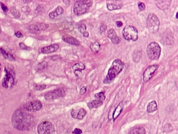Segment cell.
I'll use <instances>...</instances> for the list:
<instances>
[{
	"instance_id": "obj_1",
	"label": "cell",
	"mask_w": 178,
	"mask_h": 134,
	"mask_svg": "<svg viewBox=\"0 0 178 134\" xmlns=\"http://www.w3.org/2000/svg\"><path fill=\"white\" fill-rule=\"evenodd\" d=\"M12 125L19 131L29 130L33 126V117L21 109L16 110L12 119Z\"/></svg>"
},
{
	"instance_id": "obj_2",
	"label": "cell",
	"mask_w": 178,
	"mask_h": 134,
	"mask_svg": "<svg viewBox=\"0 0 178 134\" xmlns=\"http://www.w3.org/2000/svg\"><path fill=\"white\" fill-rule=\"evenodd\" d=\"M123 62L120 59H116L113 62L111 66L108 70V73L106 76L103 83L108 84L115 80V77L121 72L123 69Z\"/></svg>"
},
{
	"instance_id": "obj_3",
	"label": "cell",
	"mask_w": 178,
	"mask_h": 134,
	"mask_svg": "<svg viewBox=\"0 0 178 134\" xmlns=\"http://www.w3.org/2000/svg\"><path fill=\"white\" fill-rule=\"evenodd\" d=\"M93 4L92 1H86V0H79L76 2L73 12L76 15H82L87 12L89 8Z\"/></svg>"
},
{
	"instance_id": "obj_4",
	"label": "cell",
	"mask_w": 178,
	"mask_h": 134,
	"mask_svg": "<svg viewBox=\"0 0 178 134\" xmlns=\"http://www.w3.org/2000/svg\"><path fill=\"white\" fill-rule=\"evenodd\" d=\"M146 52L148 58L151 60H156L160 57L161 48L157 43L151 42L147 46Z\"/></svg>"
},
{
	"instance_id": "obj_5",
	"label": "cell",
	"mask_w": 178,
	"mask_h": 134,
	"mask_svg": "<svg viewBox=\"0 0 178 134\" xmlns=\"http://www.w3.org/2000/svg\"><path fill=\"white\" fill-rule=\"evenodd\" d=\"M146 23L148 31L151 33L156 34L158 32L159 27V20L155 14L153 13L148 14Z\"/></svg>"
},
{
	"instance_id": "obj_6",
	"label": "cell",
	"mask_w": 178,
	"mask_h": 134,
	"mask_svg": "<svg viewBox=\"0 0 178 134\" xmlns=\"http://www.w3.org/2000/svg\"><path fill=\"white\" fill-rule=\"evenodd\" d=\"M122 35L124 39L127 41L133 40L134 42L138 40V31L136 28L131 25L125 26L122 31Z\"/></svg>"
},
{
	"instance_id": "obj_7",
	"label": "cell",
	"mask_w": 178,
	"mask_h": 134,
	"mask_svg": "<svg viewBox=\"0 0 178 134\" xmlns=\"http://www.w3.org/2000/svg\"><path fill=\"white\" fill-rule=\"evenodd\" d=\"M5 71L6 72V74L2 80V85L5 88H12L14 83L15 73L13 70L7 68H5Z\"/></svg>"
},
{
	"instance_id": "obj_8",
	"label": "cell",
	"mask_w": 178,
	"mask_h": 134,
	"mask_svg": "<svg viewBox=\"0 0 178 134\" xmlns=\"http://www.w3.org/2000/svg\"><path fill=\"white\" fill-rule=\"evenodd\" d=\"M37 130L38 134H55V127L50 122H42L38 126Z\"/></svg>"
},
{
	"instance_id": "obj_9",
	"label": "cell",
	"mask_w": 178,
	"mask_h": 134,
	"mask_svg": "<svg viewBox=\"0 0 178 134\" xmlns=\"http://www.w3.org/2000/svg\"><path fill=\"white\" fill-rule=\"evenodd\" d=\"M24 108L29 112L38 111L42 108V102L39 100H31L25 104Z\"/></svg>"
},
{
	"instance_id": "obj_10",
	"label": "cell",
	"mask_w": 178,
	"mask_h": 134,
	"mask_svg": "<svg viewBox=\"0 0 178 134\" xmlns=\"http://www.w3.org/2000/svg\"><path fill=\"white\" fill-rule=\"evenodd\" d=\"M65 94L63 89L57 88L51 91L48 92L45 95V99L47 100H53L58 98L63 97Z\"/></svg>"
},
{
	"instance_id": "obj_11",
	"label": "cell",
	"mask_w": 178,
	"mask_h": 134,
	"mask_svg": "<svg viewBox=\"0 0 178 134\" xmlns=\"http://www.w3.org/2000/svg\"><path fill=\"white\" fill-rule=\"evenodd\" d=\"M158 65L154 64L149 66L147 68L143 74V81L144 82H147L152 78L155 71L158 68Z\"/></svg>"
},
{
	"instance_id": "obj_12",
	"label": "cell",
	"mask_w": 178,
	"mask_h": 134,
	"mask_svg": "<svg viewBox=\"0 0 178 134\" xmlns=\"http://www.w3.org/2000/svg\"><path fill=\"white\" fill-rule=\"evenodd\" d=\"M123 6V2L120 1H110L107 2V7L109 11L120 9Z\"/></svg>"
},
{
	"instance_id": "obj_13",
	"label": "cell",
	"mask_w": 178,
	"mask_h": 134,
	"mask_svg": "<svg viewBox=\"0 0 178 134\" xmlns=\"http://www.w3.org/2000/svg\"><path fill=\"white\" fill-rule=\"evenodd\" d=\"M59 48V46L57 44H52L51 45L43 47L41 50L42 54H50L57 51Z\"/></svg>"
},
{
	"instance_id": "obj_14",
	"label": "cell",
	"mask_w": 178,
	"mask_h": 134,
	"mask_svg": "<svg viewBox=\"0 0 178 134\" xmlns=\"http://www.w3.org/2000/svg\"><path fill=\"white\" fill-rule=\"evenodd\" d=\"M108 36L114 44H118L120 42V38L118 36L114 29H110L108 31Z\"/></svg>"
},
{
	"instance_id": "obj_15",
	"label": "cell",
	"mask_w": 178,
	"mask_h": 134,
	"mask_svg": "<svg viewBox=\"0 0 178 134\" xmlns=\"http://www.w3.org/2000/svg\"><path fill=\"white\" fill-rule=\"evenodd\" d=\"M49 27V25L45 23H35L31 25L29 27V29L31 31H44Z\"/></svg>"
},
{
	"instance_id": "obj_16",
	"label": "cell",
	"mask_w": 178,
	"mask_h": 134,
	"mask_svg": "<svg viewBox=\"0 0 178 134\" xmlns=\"http://www.w3.org/2000/svg\"><path fill=\"white\" fill-rule=\"evenodd\" d=\"M64 13V9L61 6H57L55 10L50 13L49 16L50 18L55 19L57 18L59 16L62 15Z\"/></svg>"
},
{
	"instance_id": "obj_17",
	"label": "cell",
	"mask_w": 178,
	"mask_h": 134,
	"mask_svg": "<svg viewBox=\"0 0 178 134\" xmlns=\"http://www.w3.org/2000/svg\"><path fill=\"white\" fill-rule=\"evenodd\" d=\"M62 40H63L65 42L70 44L71 45H73L79 46L80 44L79 42L76 38H74L73 37L70 36L68 35H65V36H63Z\"/></svg>"
},
{
	"instance_id": "obj_18",
	"label": "cell",
	"mask_w": 178,
	"mask_h": 134,
	"mask_svg": "<svg viewBox=\"0 0 178 134\" xmlns=\"http://www.w3.org/2000/svg\"><path fill=\"white\" fill-rule=\"evenodd\" d=\"M171 1H157L156 5L160 9H167L170 5Z\"/></svg>"
},
{
	"instance_id": "obj_19",
	"label": "cell",
	"mask_w": 178,
	"mask_h": 134,
	"mask_svg": "<svg viewBox=\"0 0 178 134\" xmlns=\"http://www.w3.org/2000/svg\"><path fill=\"white\" fill-rule=\"evenodd\" d=\"M103 104V101L97 99V100H93L90 102H89L87 104V105L89 109H92L93 108H97L98 107H100Z\"/></svg>"
},
{
	"instance_id": "obj_20",
	"label": "cell",
	"mask_w": 178,
	"mask_h": 134,
	"mask_svg": "<svg viewBox=\"0 0 178 134\" xmlns=\"http://www.w3.org/2000/svg\"><path fill=\"white\" fill-rule=\"evenodd\" d=\"M157 110V104L155 100H153L149 103L147 108V111L148 113L154 112Z\"/></svg>"
},
{
	"instance_id": "obj_21",
	"label": "cell",
	"mask_w": 178,
	"mask_h": 134,
	"mask_svg": "<svg viewBox=\"0 0 178 134\" xmlns=\"http://www.w3.org/2000/svg\"><path fill=\"white\" fill-rule=\"evenodd\" d=\"M129 134H146V131L144 127H138L133 129Z\"/></svg>"
},
{
	"instance_id": "obj_22",
	"label": "cell",
	"mask_w": 178,
	"mask_h": 134,
	"mask_svg": "<svg viewBox=\"0 0 178 134\" xmlns=\"http://www.w3.org/2000/svg\"><path fill=\"white\" fill-rule=\"evenodd\" d=\"M123 105H122V103L119 104V105H118L117 107V109L115 110V112H114V114H113V119H114V121H115V119H117V117L119 116V115L120 114L122 111L123 110Z\"/></svg>"
},
{
	"instance_id": "obj_23",
	"label": "cell",
	"mask_w": 178,
	"mask_h": 134,
	"mask_svg": "<svg viewBox=\"0 0 178 134\" xmlns=\"http://www.w3.org/2000/svg\"><path fill=\"white\" fill-rule=\"evenodd\" d=\"M1 52L2 54L3 55V57L7 59H9V60H13L14 59V57L9 52H7L5 50L1 48Z\"/></svg>"
},
{
	"instance_id": "obj_24",
	"label": "cell",
	"mask_w": 178,
	"mask_h": 134,
	"mask_svg": "<svg viewBox=\"0 0 178 134\" xmlns=\"http://www.w3.org/2000/svg\"><path fill=\"white\" fill-rule=\"evenodd\" d=\"M100 46H101L98 42H94L91 44L90 48L92 52H99Z\"/></svg>"
},
{
	"instance_id": "obj_25",
	"label": "cell",
	"mask_w": 178,
	"mask_h": 134,
	"mask_svg": "<svg viewBox=\"0 0 178 134\" xmlns=\"http://www.w3.org/2000/svg\"><path fill=\"white\" fill-rule=\"evenodd\" d=\"M10 12L13 15L15 16L16 18H19L21 16V13L18 9H16L15 7H11L10 8Z\"/></svg>"
},
{
	"instance_id": "obj_26",
	"label": "cell",
	"mask_w": 178,
	"mask_h": 134,
	"mask_svg": "<svg viewBox=\"0 0 178 134\" xmlns=\"http://www.w3.org/2000/svg\"><path fill=\"white\" fill-rule=\"evenodd\" d=\"M73 69L74 70H79V71H82V70H84L85 69V66L84 64H83L82 62H79V63H76V64H74L73 67Z\"/></svg>"
},
{
	"instance_id": "obj_27",
	"label": "cell",
	"mask_w": 178,
	"mask_h": 134,
	"mask_svg": "<svg viewBox=\"0 0 178 134\" xmlns=\"http://www.w3.org/2000/svg\"><path fill=\"white\" fill-rule=\"evenodd\" d=\"M86 114V111L84 109H80L78 110V113H77V119H82L84 118Z\"/></svg>"
},
{
	"instance_id": "obj_28",
	"label": "cell",
	"mask_w": 178,
	"mask_h": 134,
	"mask_svg": "<svg viewBox=\"0 0 178 134\" xmlns=\"http://www.w3.org/2000/svg\"><path fill=\"white\" fill-rule=\"evenodd\" d=\"M133 60L135 62H138L139 61L140 59L141 58V53L139 51H136L134 52L133 55Z\"/></svg>"
},
{
	"instance_id": "obj_29",
	"label": "cell",
	"mask_w": 178,
	"mask_h": 134,
	"mask_svg": "<svg viewBox=\"0 0 178 134\" xmlns=\"http://www.w3.org/2000/svg\"><path fill=\"white\" fill-rule=\"evenodd\" d=\"M95 97L96 98L97 100H99L103 102L105 100V98H106L104 92H101L100 93H97L95 95Z\"/></svg>"
},
{
	"instance_id": "obj_30",
	"label": "cell",
	"mask_w": 178,
	"mask_h": 134,
	"mask_svg": "<svg viewBox=\"0 0 178 134\" xmlns=\"http://www.w3.org/2000/svg\"><path fill=\"white\" fill-rule=\"evenodd\" d=\"M47 62H46L45 61H43L37 65V68L38 70H41L45 69V67H47Z\"/></svg>"
},
{
	"instance_id": "obj_31",
	"label": "cell",
	"mask_w": 178,
	"mask_h": 134,
	"mask_svg": "<svg viewBox=\"0 0 178 134\" xmlns=\"http://www.w3.org/2000/svg\"><path fill=\"white\" fill-rule=\"evenodd\" d=\"M46 88V85H43V84H34V88L36 90H43L44 89Z\"/></svg>"
},
{
	"instance_id": "obj_32",
	"label": "cell",
	"mask_w": 178,
	"mask_h": 134,
	"mask_svg": "<svg viewBox=\"0 0 178 134\" xmlns=\"http://www.w3.org/2000/svg\"><path fill=\"white\" fill-rule=\"evenodd\" d=\"M86 25L84 24H82V25H81V26L79 27V31L81 33L83 34L85 33L86 31Z\"/></svg>"
},
{
	"instance_id": "obj_33",
	"label": "cell",
	"mask_w": 178,
	"mask_h": 134,
	"mask_svg": "<svg viewBox=\"0 0 178 134\" xmlns=\"http://www.w3.org/2000/svg\"><path fill=\"white\" fill-rule=\"evenodd\" d=\"M138 6H139V9L141 11H143L145 9V5L144 3L141 2H138Z\"/></svg>"
},
{
	"instance_id": "obj_34",
	"label": "cell",
	"mask_w": 178,
	"mask_h": 134,
	"mask_svg": "<svg viewBox=\"0 0 178 134\" xmlns=\"http://www.w3.org/2000/svg\"><path fill=\"white\" fill-rule=\"evenodd\" d=\"M0 6H1V7L2 8V9H3V11H4V12H7V11H8V9L7 8V7H6L3 3L0 2Z\"/></svg>"
},
{
	"instance_id": "obj_35",
	"label": "cell",
	"mask_w": 178,
	"mask_h": 134,
	"mask_svg": "<svg viewBox=\"0 0 178 134\" xmlns=\"http://www.w3.org/2000/svg\"><path fill=\"white\" fill-rule=\"evenodd\" d=\"M82 133V131L79 128H75L74 131H73L72 134H81Z\"/></svg>"
},
{
	"instance_id": "obj_36",
	"label": "cell",
	"mask_w": 178,
	"mask_h": 134,
	"mask_svg": "<svg viewBox=\"0 0 178 134\" xmlns=\"http://www.w3.org/2000/svg\"><path fill=\"white\" fill-rule=\"evenodd\" d=\"M106 29H107V26H106V25H102L101 26V27H100V33H103L104 31H105Z\"/></svg>"
},
{
	"instance_id": "obj_37",
	"label": "cell",
	"mask_w": 178,
	"mask_h": 134,
	"mask_svg": "<svg viewBox=\"0 0 178 134\" xmlns=\"http://www.w3.org/2000/svg\"><path fill=\"white\" fill-rule=\"evenodd\" d=\"M86 91H87L86 87V86H83V87H82V88H81V90H80V94L82 95L84 94V93H86Z\"/></svg>"
},
{
	"instance_id": "obj_38",
	"label": "cell",
	"mask_w": 178,
	"mask_h": 134,
	"mask_svg": "<svg viewBox=\"0 0 178 134\" xmlns=\"http://www.w3.org/2000/svg\"><path fill=\"white\" fill-rule=\"evenodd\" d=\"M116 25L118 27H120L121 26H122L123 23L121 21H117L116 22Z\"/></svg>"
},
{
	"instance_id": "obj_39",
	"label": "cell",
	"mask_w": 178,
	"mask_h": 134,
	"mask_svg": "<svg viewBox=\"0 0 178 134\" xmlns=\"http://www.w3.org/2000/svg\"><path fill=\"white\" fill-rule=\"evenodd\" d=\"M15 35L17 37H18V38H20V37H21L22 36V34H21V33L20 31L16 32V33H15Z\"/></svg>"
},
{
	"instance_id": "obj_40",
	"label": "cell",
	"mask_w": 178,
	"mask_h": 134,
	"mask_svg": "<svg viewBox=\"0 0 178 134\" xmlns=\"http://www.w3.org/2000/svg\"><path fill=\"white\" fill-rule=\"evenodd\" d=\"M74 73H75V74L77 76H78L81 75V74L82 73V71H79V70H76V71H75Z\"/></svg>"
},
{
	"instance_id": "obj_41",
	"label": "cell",
	"mask_w": 178,
	"mask_h": 134,
	"mask_svg": "<svg viewBox=\"0 0 178 134\" xmlns=\"http://www.w3.org/2000/svg\"><path fill=\"white\" fill-rule=\"evenodd\" d=\"M83 35H84V36L85 37H88L89 36V33H88V32H87V31H86L85 33L83 34Z\"/></svg>"
},
{
	"instance_id": "obj_42",
	"label": "cell",
	"mask_w": 178,
	"mask_h": 134,
	"mask_svg": "<svg viewBox=\"0 0 178 134\" xmlns=\"http://www.w3.org/2000/svg\"><path fill=\"white\" fill-rule=\"evenodd\" d=\"M176 18H178V13H177L176 14Z\"/></svg>"
},
{
	"instance_id": "obj_43",
	"label": "cell",
	"mask_w": 178,
	"mask_h": 134,
	"mask_svg": "<svg viewBox=\"0 0 178 134\" xmlns=\"http://www.w3.org/2000/svg\"><path fill=\"white\" fill-rule=\"evenodd\" d=\"M1 33V28L0 27V33Z\"/></svg>"
}]
</instances>
